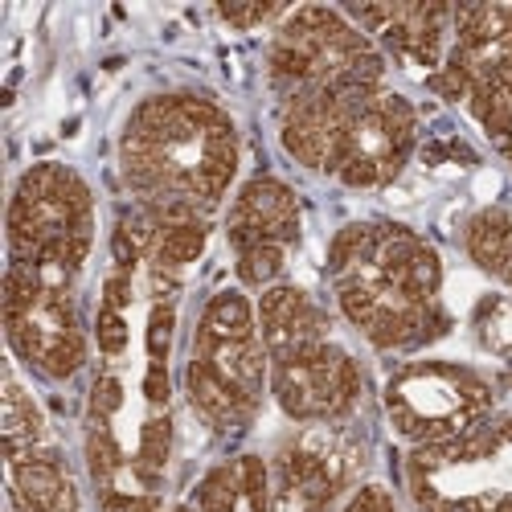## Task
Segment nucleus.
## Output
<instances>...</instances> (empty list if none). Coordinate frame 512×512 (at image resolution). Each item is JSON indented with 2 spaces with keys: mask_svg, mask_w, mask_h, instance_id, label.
I'll return each instance as SVG.
<instances>
[{
  "mask_svg": "<svg viewBox=\"0 0 512 512\" xmlns=\"http://www.w3.org/2000/svg\"><path fill=\"white\" fill-rule=\"evenodd\" d=\"M99 349L111 353V357L127 349V324H123V316L115 308H103L99 312Z\"/></svg>",
  "mask_w": 512,
  "mask_h": 512,
  "instance_id": "15",
  "label": "nucleus"
},
{
  "mask_svg": "<svg viewBox=\"0 0 512 512\" xmlns=\"http://www.w3.org/2000/svg\"><path fill=\"white\" fill-rule=\"evenodd\" d=\"M111 250H115V263L123 267V271H132L136 263H140V242L132 238V230H115V238H111Z\"/></svg>",
  "mask_w": 512,
  "mask_h": 512,
  "instance_id": "17",
  "label": "nucleus"
},
{
  "mask_svg": "<svg viewBox=\"0 0 512 512\" xmlns=\"http://www.w3.org/2000/svg\"><path fill=\"white\" fill-rule=\"evenodd\" d=\"M496 512H512V496H504V500L496 504Z\"/></svg>",
  "mask_w": 512,
  "mask_h": 512,
  "instance_id": "24",
  "label": "nucleus"
},
{
  "mask_svg": "<svg viewBox=\"0 0 512 512\" xmlns=\"http://www.w3.org/2000/svg\"><path fill=\"white\" fill-rule=\"evenodd\" d=\"M279 271H283V246H279V242H263V246L246 250L242 259H238V275H242V283H250V287L271 283Z\"/></svg>",
  "mask_w": 512,
  "mask_h": 512,
  "instance_id": "7",
  "label": "nucleus"
},
{
  "mask_svg": "<svg viewBox=\"0 0 512 512\" xmlns=\"http://www.w3.org/2000/svg\"><path fill=\"white\" fill-rule=\"evenodd\" d=\"M103 295H107V308H127L132 304V283H127V275H115V279H107V287H103Z\"/></svg>",
  "mask_w": 512,
  "mask_h": 512,
  "instance_id": "22",
  "label": "nucleus"
},
{
  "mask_svg": "<svg viewBox=\"0 0 512 512\" xmlns=\"http://www.w3.org/2000/svg\"><path fill=\"white\" fill-rule=\"evenodd\" d=\"M508 435H512V422H508Z\"/></svg>",
  "mask_w": 512,
  "mask_h": 512,
  "instance_id": "25",
  "label": "nucleus"
},
{
  "mask_svg": "<svg viewBox=\"0 0 512 512\" xmlns=\"http://www.w3.org/2000/svg\"><path fill=\"white\" fill-rule=\"evenodd\" d=\"M439 512H484V504H480V500H451V504H443Z\"/></svg>",
  "mask_w": 512,
  "mask_h": 512,
  "instance_id": "23",
  "label": "nucleus"
},
{
  "mask_svg": "<svg viewBox=\"0 0 512 512\" xmlns=\"http://www.w3.org/2000/svg\"><path fill=\"white\" fill-rule=\"evenodd\" d=\"M78 365H82V336L78 332L58 336L54 345L46 349V357H41V369H46L50 377H70Z\"/></svg>",
  "mask_w": 512,
  "mask_h": 512,
  "instance_id": "10",
  "label": "nucleus"
},
{
  "mask_svg": "<svg viewBox=\"0 0 512 512\" xmlns=\"http://www.w3.org/2000/svg\"><path fill=\"white\" fill-rule=\"evenodd\" d=\"M87 459H91V472H95L99 484H107V480L119 472V447H115V439H111L107 431H91V439H87Z\"/></svg>",
  "mask_w": 512,
  "mask_h": 512,
  "instance_id": "11",
  "label": "nucleus"
},
{
  "mask_svg": "<svg viewBox=\"0 0 512 512\" xmlns=\"http://www.w3.org/2000/svg\"><path fill=\"white\" fill-rule=\"evenodd\" d=\"M103 512H156V500H148V496L107 492V496H103Z\"/></svg>",
  "mask_w": 512,
  "mask_h": 512,
  "instance_id": "19",
  "label": "nucleus"
},
{
  "mask_svg": "<svg viewBox=\"0 0 512 512\" xmlns=\"http://www.w3.org/2000/svg\"><path fill=\"white\" fill-rule=\"evenodd\" d=\"M123 406V386L115 377H99L95 381V394H91V410H95V418H107V414H115Z\"/></svg>",
  "mask_w": 512,
  "mask_h": 512,
  "instance_id": "16",
  "label": "nucleus"
},
{
  "mask_svg": "<svg viewBox=\"0 0 512 512\" xmlns=\"http://www.w3.org/2000/svg\"><path fill=\"white\" fill-rule=\"evenodd\" d=\"M361 259H373V226H345L328 250V267L332 275H345Z\"/></svg>",
  "mask_w": 512,
  "mask_h": 512,
  "instance_id": "5",
  "label": "nucleus"
},
{
  "mask_svg": "<svg viewBox=\"0 0 512 512\" xmlns=\"http://www.w3.org/2000/svg\"><path fill=\"white\" fill-rule=\"evenodd\" d=\"M238 480H242V492H246V500L254 504V512H263V508H267V467H263V459L246 455V459L238 463Z\"/></svg>",
  "mask_w": 512,
  "mask_h": 512,
  "instance_id": "13",
  "label": "nucleus"
},
{
  "mask_svg": "<svg viewBox=\"0 0 512 512\" xmlns=\"http://www.w3.org/2000/svg\"><path fill=\"white\" fill-rule=\"evenodd\" d=\"M201 250H205V226L201 222L173 226V230H160V238H156V263L160 267H185Z\"/></svg>",
  "mask_w": 512,
  "mask_h": 512,
  "instance_id": "4",
  "label": "nucleus"
},
{
  "mask_svg": "<svg viewBox=\"0 0 512 512\" xmlns=\"http://www.w3.org/2000/svg\"><path fill=\"white\" fill-rule=\"evenodd\" d=\"M345 512H394V500L381 488H365V492H357V500H349Z\"/></svg>",
  "mask_w": 512,
  "mask_h": 512,
  "instance_id": "20",
  "label": "nucleus"
},
{
  "mask_svg": "<svg viewBox=\"0 0 512 512\" xmlns=\"http://www.w3.org/2000/svg\"><path fill=\"white\" fill-rule=\"evenodd\" d=\"M173 324H177L173 304H156L152 308V320H148V353H152V361L168 357V345H173Z\"/></svg>",
  "mask_w": 512,
  "mask_h": 512,
  "instance_id": "12",
  "label": "nucleus"
},
{
  "mask_svg": "<svg viewBox=\"0 0 512 512\" xmlns=\"http://www.w3.org/2000/svg\"><path fill=\"white\" fill-rule=\"evenodd\" d=\"M467 250L484 271H496L512 283V218L500 209H488L467 226Z\"/></svg>",
  "mask_w": 512,
  "mask_h": 512,
  "instance_id": "2",
  "label": "nucleus"
},
{
  "mask_svg": "<svg viewBox=\"0 0 512 512\" xmlns=\"http://www.w3.org/2000/svg\"><path fill=\"white\" fill-rule=\"evenodd\" d=\"M242 492V480L234 467H218L197 484V508L201 512H234V500Z\"/></svg>",
  "mask_w": 512,
  "mask_h": 512,
  "instance_id": "6",
  "label": "nucleus"
},
{
  "mask_svg": "<svg viewBox=\"0 0 512 512\" xmlns=\"http://www.w3.org/2000/svg\"><path fill=\"white\" fill-rule=\"evenodd\" d=\"M275 13H279L275 5H254V9H242V5H222V17H226L230 25H259V21L275 17Z\"/></svg>",
  "mask_w": 512,
  "mask_h": 512,
  "instance_id": "18",
  "label": "nucleus"
},
{
  "mask_svg": "<svg viewBox=\"0 0 512 512\" xmlns=\"http://www.w3.org/2000/svg\"><path fill=\"white\" fill-rule=\"evenodd\" d=\"M312 512H316V508H312Z\"/></svg>",
  "mask_w": 512,
  "mask_h": 512,
  "instance_id": "26",
  "label": "nucleus"
},
{
  "mask_svg": "<svg viewBox=\"0 0 512 512\" xmlns=\"http://www.w3.org/2000/svg\"><path fill=\"white\" fill-rule=\"evenodd\" d=\"M189 394H193V406L209 422H218V426L242 422L250 414V406H254L242 390H234L230 381L213 369L209 361H201V357H193V365H189Z\"/></svg>",
  "mask_w": 512,
  "mask_h": 512,
  "instance_id": "1",
  "label": "nucleus"
},
{
  "mask_svg": "<svg viewBox=\"0 0 512 512\" xmlns=\"http://www.w3.org/2000/svg\"><path fill=\"white\" fill-rule=\"evenodd\" d=\"M168 447H173V422H168V418L144 422V435H140V463H144V472H156V467H164Z\"/></svg>",
  "mask_w": 512,
  "mask_h": 512,
  "instance_id": "9",
  "label": "nucleus"
},
{
  "mask_svg": "<svg viewBox=\"0 0 512 512\" xmlns=\"http://www.w3.org/2000/svg\"><path fill=\"white\" fill-rule=\"evenodd\" d=\"M340 181L353 185V189H369V185H377V181H381V164H377V156L357 152L345 168H340Z\"/></svg>",
  "mask_w": 512,
  "mask_h": 512,
  "instance_id": "14",
  "label": "nucleus"
},
{
  "mask_svg": "<svg viewBox=\"0 0 512 512\" xmlns=\"http://www.w3.org/2000/svg\"><path fill=\"white\" fill-rule=\"evenodd\" d=\"M201 332L213 340H254V312L246 304V295L238 291H222L213 295V304L205 308Z\"/></svg>",
  "mask_w": 512,
  "mask_h": 512,
  "instance_id": "3",
  "label": "nucleus"
},
{
  "mask_svg": "<svg viewBox=\"0 0 512 512\" xmlns=\"http://www.w3.org/2000/svg\"><path fill=\"white\" fill-rule=\"evenodd\" d=\"M381 295L369 287V283H340V308H345V316L353 320V324H361V328H369V320L381 312Z\"/></svg>",
  "mask_w": 512,
  "mask_h": 512,
  "instance_id": "8",
  "label": "nucleus"
},
{
  "mask_svg": "<svg viewBox=\"0 0 512 512\" xmlns=\"http://www.w3.org/2000/svg\"><path fill=\"white\" fill-rule=\"evenodd\" d=\"M144 394H148V402H168V373H164V365L156 361L152 369H148V377H144Z\"/></svg>",
  "mask_w": 512,
  "mask_h": 512,
  "instance_id": "21",
  "label": "nucleus"
}]
</instances>
